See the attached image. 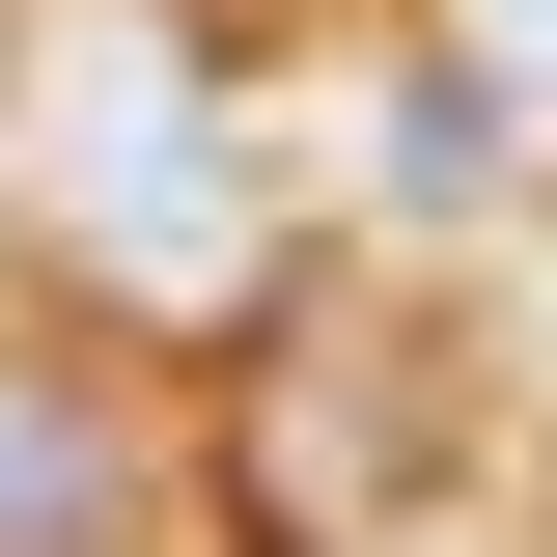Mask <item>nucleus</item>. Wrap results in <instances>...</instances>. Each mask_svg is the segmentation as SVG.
<instances>
[{
    "mask_svg": "<svg viewBox=\"0 0 557 557\" xmlns=\"http://www.w3.org/2000/svg\"><path fill=\"white\" fill-rule=\"evenodd\" d=\"M84 251H112V307H251L278 278V196H251V139L196 112V57H112V112H84Z\"/></svg>",
    "mask_w": 557,
    "mask_h": 557,
    "instance_id": "1",
    "label": "nucleus"
},
{
    "mask_svg": "<svg viewBox=\"0 0 557 557\" xmlns=\"http://www.w3.org/2000/svg\"><path fill=\"white\" fill-rule=\"evenodd\" d=\"M168 530V474H139V418L84 391L57 335H0V557H139Z\"/></svg>",
    "mask_w": 557,
    "mask_h": 557,
    "instance_id": "2",
    "label": "nucleus"
},
{
    "mask_svg": "<svg viewBox=\"0 0 557 557\" xmlns=\"http://www.w3.org/2000/svg\"><path fill=\"white\" fill-rule=\"evenodd\" d=\"M418 112H446V168H474V196L557 223V0H418Z\"/></svg>",
    "mask_w": 557,
    "mask_h": 557,
    "instance_id": "3",
    "label": "nucleus"
}]
</instances>
